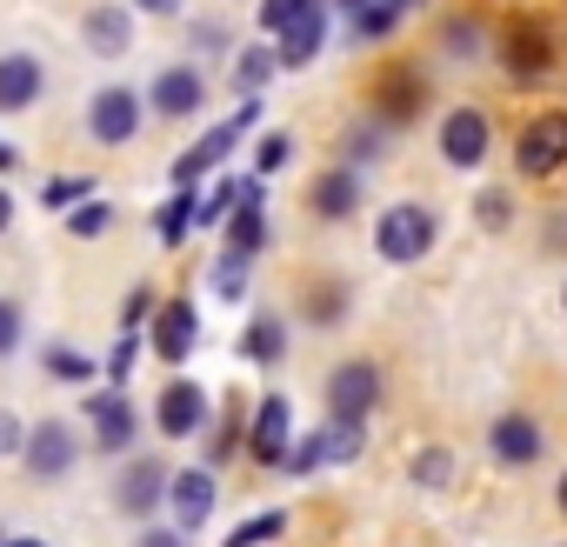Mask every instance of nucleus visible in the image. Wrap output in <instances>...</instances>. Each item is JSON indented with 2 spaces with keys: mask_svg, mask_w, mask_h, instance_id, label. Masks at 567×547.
Returning <instances> with one entry per match:
<instances>
[{
  "mask_svg": "<svg viewBox=\"0 0 567 547\" xmlns=\"http://www.w3.org/2000/svg\"><path fill=\"white\" fill-rule=\"evenodd\" d=\"M68 200H94V180L74 174V180H48L41 187V207H68Z\"/></svg>",
  "mask_w": 567,
  "mask_h": 547,
  "instance_id": "obj_36",
  "label": "nucleus"
},
{
  "mask_svg": "<svg viewBox=\"0 0 567 547\" xmlns=\"http://www.w3.org/2000/svg\"><path fill=\"white\" fill-rule=\"evenodd\" d=\"M41 87H48V74L34 54H0V114H28L41 101Z\"/></svg>",
  "mask_w": 567,
  "mask_h": 547,
  "instance_id": "obj_16",
  "label": "nucleus"
},
{
  "mask_svg": "<svg viewBox=\"0 0 567 547\" xmlns=\"http://www.w3.org/2000/svg\"><path fill=\"white\" fill-rule=\"evenodd\" d=\"M560 514H567V474H560Z\"/></svg>",
  "mask_w": 567,
  "mask_h": 547,
  "instance_id": "obj_48",
  "label": "nucleus"
},
{
  "mask_svg": "<svg viewBox=\"0 0 567 547\" xmlns=\"http://www.w3.org/2000/svg\"><path fill=\"white\" fill-rule=\"evenodd\" d=\"M408 8L401 0H368V8H354L348 14V28H354V41H381V34H394V21H401Z\"/></svg>",
  "mask_w": 567,
  "mask_h": 547,
  "instance_id": "obj_26",
  "label": "nucleus"
},
{
  "mask_svg": "<svg viewBox=\"0 0 567 547\" xmlns=\"http://www.w3.org/2000/svg\"><path fill=\"white\" fill-rule=\"evenodd\" d=\"M194 220H200V194H194V187H181V194H174V200H167V207L154 214V234H161L167 247H181Z\"/></svg>",
  "mask_w": 567,
  "mask_h": 547,
  "instance_id": "obj_24",
  "label": "nucleus"
},
{
  "mask_svg": "<svg viewBox=\"0 0 567 547\" xmlns=\"http://www.w3.org/2000/svg\"><path fill=\"white\" fill-rule=\"evenodd\" d=\"M74 454H81V441H74L68 421H34V434H28V447H21V461H28L34 481H61V474L74 467Z\"/></svg>",
  "mask_w": 567,
  "mask_h": 547,
  "instance_id": "obj_7",
  "label": "nucleus"
},
{
  "mask_svg": "<svg viewBox=\"0 0 567 547\" xmlns=\"http://www.w3.org/2000/svg\"><path fill=\"white\" fill-rule=\"evenodd\" d=\"M8 547H48V540H34V534H8Z\"/></svg>",
  "mask_w": 567,
  "mask_h": 547,
  "instance_id": "obj_46",
  "label": "nucleus"
},
{
  "mask_svg": "<svg viewBox=\"0 0 567 547\" xmlns=\"http://www.w3.org/2000/svg\"><path fill=\"white\" fill-rule=\"evenodd\" d=\"M441 161L447 167H481L487 161V114L481 107H454L441 121Z\"/></svg>",
  "mask_w": 567,
  "mask_h": 547,
  "instance_id": "obj_10",
  "label": "nucleus"
},
{
  "mask_svg": "<svg viewBox=\"0 0 567 547\" xmlns=\"http://www.w3.org/2000/svg\"><path fill=\"white\" fill-rule=\"evenodd\" d=\"M48 374H54V381H68V388H87L94 361H87V354H74V348H48Z\"/></svg>",
  "mask_w": 567,
  "mask_h": 547,
  "instance_id": "obj_29",
  "label": "nucleus"
},
{
  "mask_svg": "<svg viewBox=\"0 0 567 547\" xmlns=\"http://www.w3.org/2000/svg\"><path fill=\"white\" fill-rule=\"evenodd\" d=\"M374 101H381V121H388V127H394V121H414V114H421V74L388 68L381 87H374Z\"/></svg>",
  "mask_w": 567,
  "mask_h": 547,
  "instance_id": "obj_20",
  "label": "nucleus"
},
{
  "mask_svg": "<svg viewBox=\"0 0 567 547\" xmlns=\"http://www.w3.org/2000/svg\"><path fill=\"white\" fill-rule=\"evenodd\" d=\"M321 461H328V427H321V434H308V441H295L288 454H280V467H288V474H315Z\"/></svg>",
  "mask_w": 567,
  "mask_h": 547,
  "instance_id": "obj_28",
  "label": "nucleus"
},
{
  "mask_svg": "<svg viewBox=\"0 0 567 547\" xmlns=\"http://www.w3.org/2000/svg\"><path fill=\"white\" fill-rule=\"evenodd\" d=\"M87 127H94L101 147L134 141V134H141V94H134V87H101V94L87 101Z\"/></svg>",
  "mask_w": 567,
  "mask_h": 547,
  "instance_id": "obj_6",
  "label": "nucleus"
},
{
  "mask_svg": "<svg viewBox=\"0 0 567 547\" xmlns=\"http://www.w3.org/2000/svg\"><path fill=\"white\" fill-rule=\"evenodd\" d=\"M487 447H494V461L527 467V461H540V427H534L527 414H501V421L487 427Z\"/></svg>",
  "mask_w": 567,
  "mask_h": 547,
  "instance_id": "obj_19",
  "label": "nucleus"
},
{
  "mask_svg": "<svg viewBox=\"0 0 567 547\" xmlns=\"http://www.w3.org/2000/svg\"><path fill=\"white\" fill-rule=\"evenodd\" d=\"M141 547H187V534H181V527H147Z\"/></svg>",
  "mask_w": 567,
  "mask_h": 547,
  "instance_id": "obj_42",
  "label": "nucleus"
},
{
  "mask_svg": "<svg viewBox=\"0 0 567 547\" xmlns=\"http://www.w3.org/2000/svg\"><path fill=\"white\" fill-rule=\"evenodd\" d=\"M240 354H247L254 368H280V354H288V328H280L274 314H254L247 334H240Z\"/></svg>",
  "mask_w": 567,
  "mask_h": 547,
  "instance_id": "obj_22",
  "label": "nucleus"
},
{
  "mask_svg": "<svg viewBox=\"0 0 567 547\" xmlns=\"http://www.w3.org/2000/svg\"><path fill=\"white\" fill-rule=\"evenodd\" d=\"M14 348H21V308L0 301V354H14Z\"/></svg>",
  "mask_w": 567,
  "mask_h": 547,
  "instance_id": "obj_38",
  "label": "nucleus"
},
{
  "mask_svg": "<svg viewBox=\"0 0 567 547\" xmlns=\"http://www.w3.org/2000/svg\"><path fill=\"white\" fill-rule=\"evenodd\" d=\"M288 427H295V407H288V394H267V401L254 407L247 454H254L260 467H280V454H288Z\"/></svg>",
  "mask_w": 567,
  "mask_h": 547,
  "instance_id": "obj_12",
  "label": "nucleus"
},
{
  "mask_svg": "<svg viewBox=\"0 0 567 547\" xmlns=\"http://www.w3.org/2000/svg\"><path fill=\"white\" fill-rule=\"evenodd\" d=\"M401 8H421V0H401Z\"/></svg>",
  "mask_w": 567,
  "mask_h": 547,
  "instance_id": "obj_50",
  "label": "nucleus"
},
{
  "mask_svg": "<svg viewBox=\"0 0 567 547\" xmlns=\"http://www.w3.org/2000/svg\"><path fill=\"white\" fill-rule=\"evenodd\" d=\"M14 161H21V154H14L8 141H0V174H14Z\"/></svg>",
  "mask_w": 567,
  "mask_h": 547,
  "instance_id": "obj_45",
  "label": "nucleus"
},
{
  "mask_svg": "<svg viewBox=\"0 0 567 547\" xmlns=\"http://www.w3.org/2000/svg\"><path fill=\"white\" fill-rule=\"evenodd\" d=\"M501 61H507V74L514 81H534V74H547L554 68V34H547V21H507V34H501Z\"/></svg>",
  "mask_w": 567,
  "mask_h": 547,
  "instance_id": "obj_5",
  "label": "nucleus"
},
{
  "mask_svg": "<svg viewBox=\"0 0 567 547\" xmlns=\"http://www.w3.org/2000/svg\"><path fill=\"white\" fill-rule=\"evenodd\" d=\"M514 161H520V174L547 180V174L567 161V114H560V107H554V114H534V121L520 127V141H514Z\"/></svg>",
  "mask_w": 567,
  "mask_h": 547,
  "instance_id": "obj_4",
  "label": "nucleus"
},
{
  "mask_svg": "<svg viewBox=\"0 0 567 547\" xmlns=\"http://www.w3.org/2000/svg\"><path fill=\"white\" fill-rule=\"evenodd\" d=\"M288 154H295L288 134H260V147H254V174H280V167H288Z\"/></svg>",
  "mask_w": 567,
  "mask_h": 547,
  "instance_id": "obj_32",
  "label": "nucleus"
},
{
  "mask_svg": "<svg viewBox=\"0 0 567 547\" xmlns=\"http://www.w3.org/2000/svg\"><path fill=\"white\" fill-rule=\"evenodd\" d=\"M147 101H154V114H167V121H187V114H200V101H207V81H200V68H167V74H154Z\"/></svg>",
  "mask_w": 567,
  "mask_h": 547,
  "instance_id": "obj_14",
  "label": "nucleus"
},
{
  "mask_svg": "<svg viewBox=\"0 0 567 547\" xmlns=\"http://www.w3.org/2000/svg\"><path fill=\"white\" fill-rule=\"evenodd\" d=\"M274 68H280V61H274V48H260V41H254L247 54H234V87H240V101L260 94V87L274 81Z\"/></svg>",
  "mask_w": 567,
  "mask_h": 547,
  "instance_id": "obj_25",
  "label": "nucleus"
},
{
  "mask_svg": "<svg viewBox=\"0 0 567 547\" xmlns=\"http://www.w3.org/2000/svg\"><path fill=\"white\" fill-rule=\"evenodd\" d=\"M14 447H28V434H21L14 414H0V454H14Z\"/></svg>",
  "mask_w": 567,
  "mask_h": 547,
  "instance_id": "obj_41",
  "label": "nucleus"
},
{
  "mask_svg": "<svg viewBox=\"0 0 567 547\" xmlns=\"http://www.w3.org/2000/svg\"><path fill=\"white\" fill-rule=\"evenodd\" d=\"M481 227H507V194H481Z\"/></svg>",
  "mask_w": 567,
  "mask_h": 547,
  "instance_id": "obj_39",
  "label": "nucleus"
},
{
  "mask_svg": "<svg viewBox=\"0 0 567 547\" xmlns=\"http://www.w3.org/2000/svg\"><path fill=\"white\" fill-rule=\"evenodd\" d=\"M260 174H247L240 180V200H234V214H227V254H240V260H254L260 254V240H267V214H260Z\"/></svg>",
  "mask_w": 567,
  "mask_h": 547,
  "instance_id": "obj_13",
  "label": "nucleus"
},
{
  "mask_svg": "<svg viewBox=\"0 0 567 547\" xmlns=\"http://www.w3.org/2000/svg\"><path fill=\"white\" fill-rule=\"evenodd\" d=\"M194 341H200V321H194V301H167V308L154 314V354H161L167 368H181V361L194 354Z\"/></svg>",
  "mask_w": 567,
  "mask_h": 547,
  "instance_id": "obj_15",
  "label": "nucleus"
},
{
  "mask_svg": "<svg viewBox=\"0 0 567 547\" xmlns=\"http://www.w3.org/2000/svg\"><path fill=\"white\" fill-rule=\"evenodd\" d=\"M381 401V368L374 361H341L328 381V421H368Z\"/></svg>",
  "mask_w": 567,
  "mask_h": 547,
  "instance_id": "obj_3",
  "label": "nucleus"
},
{
  "mask_svg": "<svg viewBox=\"0 0 567 547\" xmlns=\"http://www.w3.org/2000/svg\"><path fill=\"white\" fill-rule=\"evenodd\" d=\"M254 121H260V94H247V101H240V114H234V121H220V127H214V134H200V141H194V147H187V154H181V161H174V187H194V180H200V174H214V167H220V161H227V154H234V141H240V134H247V127H254Z\"/></svg>",
  "mask_w": 567,
  "mask_h": 547,
  "instance_id": "obj_2",
  "label": "nucleus"
},
{
  "mask_svg": "<svg viewBox=\"0 0 567 547\" xmlns=\"http://www.w3.org/2000/svg\"><path fill=\"white\" fill-rule=\"evenodd\" d=\"M107 220H114V207L87 200V207H74V214H68V234H74V240H94V234H107Z\"/></svg>",
  "mask_w": 567,
  "mask_h": 547,
  "instance_id": "obj_30",
  "label": "nucleus"
},
{
  "mask_svg": "<svg viewBox=\"0 0 567 547\" xmlns=\"http://www.w3.org/2000/svg\"><path fill=\"white\" fill-rule=\"evenodd\" d=\"M441 41H447V54H481V21H447Z\"/></svg>",
  "mask_w": 567,
  "mask_h": 547,
  "instance_id": "obj_37",
  "label": "nucleus"
},
{
  "mask_svg": "<svg viewBox=\"0 0 567 547\" xmlns=\"http://www.w3.org/2000/svg\"><path fill=\"white\" fill-rule=\"evenodd\" d=\"M361 421H328V461H354L361 454Z\"/></svg>",
  "mask_w": 567,
  "mask_h": 547,
  "instance_id": "obj_31",
  "label": "nucleus"
},
{
  "mask_svg": "<svg viewBox=\"0 0 567 547\" xmlns=\"http://www.w3.org/2000/svg\"><path fill=\"white\" fill-rule=\"evenodd\" d=\"M141 14H181V0H134Z\"/></svg>",
  "mask_w": 567,
  "mask_h": 547,
  "instance_id": "obj_43",
  "label": "nucleus"
},
{
  "mask_svg": "<svg viewBox=\"0 0 567 547\" xmlns=\"http://www.w3.org/2000/svg\"><path fill=\"white\" fill-rule=\"evenodd\" d=\"M321 41H328V14H321V8H301L288 28H280L274 61H280V68H308V61L321 54Z\"/></svg>",
  "mask_w": 567,
  "mask_h": 547,
  "instance_id": "obj_17",
  "label": "nucleus"
},
{
  "mask_svg": "<svg viewBox=\"0 0 567 547\" xmlns=\"http://www.w3.org/2000/svg\"><path fill=\"white\" fill-rule=\"evenodd\" d=\"M280 534H288V514L267 507V514H254L247 527H234V534H227V547H260V540H280Z\"/></svg>",
  "mask_w": 567,
  "mask_h": 547,
  "instance_id": "obj_27",
  "label": "nucleus"
},
{
  "mask_svg": "<svg viewBox=\"0 0 567 547\" xmlns=\"http://www.w3.org/2000/svg\"><path fill=\"white\" fill-rule=\"evenodd\" d=\"M374 247H381V260H394V267L427 260V247H434V207H421V200L388 207L381 227H374Z\"/></svg>",
  "mask_w": 567,
  "mask_h": 547,
  "instance_id": "obj_1",
  "label": "nucleus"
},
{
  "mask_svg": "<svg viewBox=\"0 0 567 547\" xmlns=\"http://www.w3.org/2000/svg\"><path fill=\"white\" fill-rule=\"evenodd\" d=\"M308 207H315V220H348V214L361 207V174H354V167H328V174L308 187Z\"/></svg>",
  "mask_w": 567,
  "mask_h": 547,
  "instance_id": "obj_18",
  "label": "nucleus"
},
{
  "mask_svg": "<svg viewBox=\"0 0 567 547\" xmlns=\"http://www.w3.org/2000/svg\"><path fill=\"white\" fill-rule=\"evenodd\" d=\"M81 34H87V48L94 54H127V8H87V21H81Z\"/></svg>",
  "mask_w": 567,
  "mask_h": 547,
  "instance_id": "obj_23",
  "label": "nucleus"
},
{
  "mask_svg": "<svg viewBox=\"0 0 567 547\" xmlns=\"http://www.w3.org/2000/svg\"><path fill=\"white\" fill-rule=\"evenodd\" d=\"M167 481H174V467H161V461H134V467L121 474V507H127V514H147V507L167 494Z\"/></svg>",
  "mask_w": 567,
  "mask_h": 547,
  "instance_id": "obj_21",
  "label": "nucleus"
},
{
  "mask_svg": "<svg viewBox=\"0 0 567 547\" xmlns=\"http://www.w3.org/2000/svg\"><path fill=\"white\" fill-rule=\"evenodd\" d=\"M0 547H8V527H0Z\"/></svg>",
  "mask_w": 567,
  "mask_h": 547,
  "instance_id": "obj_49",
  "label": "nucleus"
},
{
  "mask_svg": "<svg viewBox=\"0 0 567 547\" xmlns=\"http://www.w3.org/2000/svg\"><path fill=\"white\" fill-rule=\"evenodd\" d=\"M354 8H368V0H341V14H354Z\"/></svg>",
  "mask_w": 567,
  "mask_h": 547,
  "instance_id": "obj_47",
  "label": "nucleus"
},
{
  "mask_svg": "<svg viewBox=\"0 0 567 547\" xmlns=\"http://www.w3.org/2000/svg\"><path fill=\"white\" fill-rule=\"evenodd\" d=\"M161 314V301H154V288H134L127 301H121V334H134L141 321H154Z\"/></svg>",
  "mask_w": 567,
  "mask_h": 547,
  "instance_id": "obj_33",
  "label": "nucleus"
},
{
  "mask_svg": "<svg viewBox=\"0 0 567 547\" xmlns=\"http://www.w3.org/2000/svg\"><path fill=\"white\" fill-rule=\"evenodd\" d=\"M154 427H161L167 441L200 434V427H207V394H200L194 381H167V388H161V401H154Z\"/></svg>",
  "mask_w": 567,
  "mask_h": 547,
  "instance_id": "obj_9",
  "label": "nucleus"
},
{
  "mask_svg": "<svg viewBox=\"0 0 567 547\" xmlns=\"http://www.w3.org/2000/svg\"><path fill=\"white\" fill-rule=\"evenodd\" d=\"M167 500H174V527H181V534H194V527H207V514H214L220 487H214V474H207V467H181V474L167 481Z\"/></svg>",
  "mask_w": 567,
  "mask_h": 547,
  "instance_id": "obj_11",
  "label": "nucleus"
},
{
  "mask_svg": "<svg viewBox=\"0 0 567 547\" xmlns=\"http://www.w3.org/2000/svg\"><path fill=\"white\" fill-rule=\"evenodd\" d=\"M87 421H94V447H101V454H127V447H134V434H141V414L127 407V394H121V388L87 394Z\"/></svg>",
  "mask_w": 567,
  "mask_h": 547,
  "instance_id": "obj_8",
  "label": "nucleus"
},
{
  "mask_svg": "<svg viewBox=\"0 0 567 547\" xmlns=\"http://www.w3.org/2000/svg\"><path fill=\"white\" fill-rule=\"evenodd\" d=\"M447 474H454V454H447V447H427V454H414V481H421V487H441Z\"/></svg>",
  "mask_w": 567,
  "mask_h": 547,
  "instance_id": "obj_34",
  "label": "nucleus"
},
{
  "mask_svg": "<svg viewBox=\"0 0 567 547\" xmlns=\"http://www.w3.org/2000/svg\"><path fill=\"white\" fill-rule=\"evenodd\" d=\"M301 8H321V0H260V28H267V34H280Z\"/></svg>",
  "mask_w": 567,
  "mask_h": 547,
  "instance_id": "obj_35",
  "label": "nucleus"
},
{
  "mask_svg": "<svg viewBox=\"0 0 567 547\" xmlns=\"http://www.w3.org/2000/svg\"><path fill=\"white\" fill-rule=\"evenodd\" d=\"M107 374H114V381H127V374H134V334H121V348H114Z\"/></svg>",
  "mask_w": 567,
  "mask_h": 547,
  "instance_id": "obj_40",
  "label": "nucleus"
},
{
  "mask_svg": "<svg viewBox=\"0 0 567 547\" xmlns=\"http://www.w3.org/2000/svg\"><path fill=\"white\" fill-rule=\"evenodd\" d=\"M8 220H14V194L0 187V234H8Z\"/></svg>",
  "mask_w": 567,
  "mask_h": 547,
  "instance_id": "obj_44",
  "label": "nucleus"
}]
</instances>
